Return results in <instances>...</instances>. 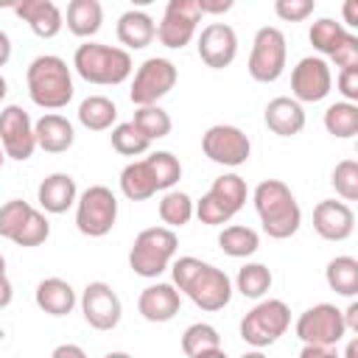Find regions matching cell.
I'll use <instances>...</instances> for the list:
<instances>
[{"mask_svg":"<svg viewBox=\"0 0 358 358\" xmlns=\"http://www.w3.org/2000/svg\"><path fill=\"white\" fill-rule=\"evenodd\" d=\"M171 274H173V288L207 313L224 310L232 299V280L227 277V271L213 263H204L193 255L173 260Z\"/></svg>","mask_w":358,"mask_h":358,"instance_id":"1","label":"cell"},{"mask_svg":"<svg viewBox=\"0 0 358 358\" xmlns=\"http://www.w3.org/2000/svg\"><path fill=\"white\" fill-rule=\"evenodd\" d=\"M257 218L263 224V232L274 241H285L296 235L302 227V210L291 193V187L280 179H263L252 193Z\"/></svg>","mask_w":358,"mask_h":358,"instance_id":"2","label":"cell"},{"mask_svg":"<svg viewBox=\"0 0 358 358\" xmlns=\"http://www.w3.org/2000/svg\"><path fill=\"white\" fill-rule=\"evenodd\" d=\"M28 95L39 109H64L73 101V73L62 56L42 53L25 70Z\"/></svg>","mask_w":358,"mask_h":358,"instance_id":"3","label":"cell"},{"mask_svg":"<svg viewBox=\"0 0 358 358\" xmlns=\"http://www.w3.org/2000/svg\"><path fill=\"white\" fill-rule=\"evenodd\" d=\"M73 67L84 81L98 84V87H117L134 70L129 50L115 48V45H103V42L78 45L73 53Z\"/></svg>","mask_w":358,"mask_h":358,"instance_id":"4","label":"cell"},{"mask_svg":"<svg viewBox=\"0 0 358 358\" xmlns=\"http://www.w3.org/2000/svg\"><path fill=\"white\" fill-rule=\"evenodd\" d=\"M176 249H179V238H176L173 229L148 227L134 238V243L129 249V266L137 277L157 280L165 268H171V263L176 257Z\"/></svg>","mask_w":358,"mask_h":358,"instance_id":"5","label":"cell"},{"mask_svg":"<svg viewBox=\"0 0 358 358\" xmlns=\"http://www.w3.org/2000/svg\"><path fill=\"white\" fill-rule=\"evenodd\" d=\"M246 196H249V187L243 182V176L238 173H221L210 190L193 201V215L207 224V227H221V224H229L235 213H241V207L246 204Z\"/></svg>","mask_w":358,"mask_h":358,"instance_id":"6","label":"cell"},{"mask_svg":"<svg viewBox=\"0 0 358 358\" xmlns=\"http://www.w3.org/2000/svg\"><path fill=\"white\" fill-rule=\"evenodd\" d=\"M291 327V308L282 299H260L238 324L241 338L255 347H271L280 336H285V330Z\"/></svg>","mask_w":358,"mask_h":358,"instance_id":"7","label":"cell"},{"mask_svg":"<svg viewBox=\"0 0 358 358\" xmlns=\"http://www.w3.org/2000/svg\"><path fill=\"white\" fill-rule=\"evenodd\" d=\"M285 59H288V45H285V34L274 25H263L257 28L255 39H252V50H249V62L246 70L255 81L260 84H271L282 76L285 70Z\"/></svg>","mask_w":358,"mask_h":358,"instance_id":"8","label":"cell"},{"mask_svg":"<svg viewBox=\"0 0 358 358\" xmlns=\"http://www.w3.org/2000/svg\"><path fill=\"white\" fill-rule=\"evenodd\" d=\"M117 221V199L106 185H90L76 201V227L87 238H103Z\"/></svg>","mask_w":358,"mask_h":358,"instance_id":"9","label":"cell"},{"mask_svg":"<svg viewBox=\"0 0 358 358\" xmlns=\"http://www.w3.org/2000/svg\"><path fill=\"white\" fill-rule=\"evenodd\" d=\"M176 78H179V70L171 59L151 56L134 70L129 98L134 106H154L159 98H165L176 87Z\"/></svg>","mask_w":358,"mask_h":358,"instance_id":"10","label":"cell"},{"mask_svg":"<svg viewBox=\"0 0 358 358\" xmlns=\"http://www.w3.org/2000/svg\"><path fill=\"white\" fill-rule=\"evenodd\" d=\"M294 330L302 344H313V347H336L347 336L341 310L330 302H319L305 313H299Z\"/></svg>","mask_w":358,"mask_h":358,"instance_id":"11","label":"cell"},{"mask_svg":"<svg viewBox=\"0 0 358 358\" xmlns=\"http://www.w3.org/2000/svg\"><path fill=\"white\" fill-rule=\"evenodd\" d=\"M201 151L210 162L224 165V168H238L249 159L252 143L249 137L229 123H215L201 134Z\"/></svg>","mask_w":358,"mask_h":358,"instance_id":"12","label":"cell"},{"mask_svg":"<svg viewBox=\"0 0 358 358\" xmlns=\"http://www.w3.org/2000/svg\"><path fill=\"white\" fill-rule=\"evenodd\" d=\"M199 22H201V11L196 0H168L165 14L157 22V39L171 50H182L196 36Z\"/></svg>","mask_w":358,"mask_h":358,"instance_id":"13","label":"cell"},{"mask_svg":"<svg viewBox=\"0 0 358 358\" xmlns=\"http://www.w3.org/2000/svg\"><path fill=\"white\" fill-rule=\"evenodd\" d=\"M0 148L8 159L25 162L36 151L34 120L20 103H8L0 109Z\"/></svg>","mask_w":358,"mask_h":358,"instance_id":"14","label":"cell"},{"mask_svg":"<svg viewBox=\"0 0 358 358\" xmlns=\"http://www.w3.org/2000/svg\"><path fill=\"white\" fill-rule=\"evenodd\" d=\"M81 313H84V322L92 327V330H115L120 324V316H123V305H120V296L115 294V288L103 280H95V282H87L84 291H81Z\"/></svg>","mask_w":358,"mask_h":358,"instance_id":"15","label":"cell"},{"mask_svg":"<svg viewBox=\"0 0 358 358\" xmlns=\"http://www.w3.org/2000/svg\"><path fill=\"white\" fill-rule=\"evenodd\" d=\"M333 90L330 64L322 56H305L291 70V92L296 103H316L324 101Z\"/></svg>","mask_w":358,"mask_h":358,"instance_id":"16","label":"cell"},{"mask_svg":"<svg viewBox=\"0 0 358 358\" xmlns=\"http://www.w3.org/2000/svg\"><path fill=\"white\" fill-rule=\"evenodd\" d=\"M196 50H199V59L207 67L224 70L238 56V34L227 22H210V25L201 28L199 42H196Z\"/></svg>","mask_w":358,"mask_h":358,"instance_id":"17","label":"cell"},{"mask_svg":"<svg viewBox=\"0 0 358 358\" xmlns=\"http://www.w3.org/2000/svg\"><path fill=\"white\" fill-rule=\"evenodd\" d=\"M313 229L324 241H347L355 229V213L347 201L324 199L313 207Z\"/></svg>","mask_w":358,"mask_h":358,"instance_id":"18","label":"cell"},{"mask_svg":"<svg viewBox=\"0 0 358 358\" xmlns=\"http://www.w3.org/2000/svg\"><path fill=\"white\" fill-rule=\"evenodd\" d=\"M182 308V294L173 288V282H151L137 296V310L145 322L162 324L171 322Z\"/></svg>","mask_w":358,"mask_h":358,"instance_id":"19","label":"cell"},{"mask_svg":"<svg viewBox=\"0 0 358 358\" xmlns=\"http://www.w3.org/2000/svg\"><path fill=\"white\" fill-rule=\"evenodd\" d=\"M14 14L28 22L39 39H53L64 25V14L53 0H20L14 3Z\"/></svg>","mask_w":358,"mask_h":358,"instance_id":"20","label":"cell"},{"mask_svg":"<svg viewBox=\"0 0 358 358\" xmlns=\"http://www.w3.org/2000/svg\"><path fill=\"white\" fill-rule=\"evenodd\" d=\"M36 201L42 207V213H50V215H62L67 213L76 201H78V187H76V179L64 171H56V173H48L39 187H36Z\"/></svg>","mask_w":358,"mask_h":358,"instance_id":"21","label":"cell"},{"mask_svg":"<svg viewBox=\"0 0 358 358\" xmlns=\"http://www.w3.org/2000/svg\"><path fill=\"white\" fill-rule=\"evenodd\" d=\"M34 137H36V148H42L48 154H64L76 143V129L64 115L45 112L34 123Z\"/></svg>","mask_w":358,"mask_h":358,"instance_id":"22","label":"cell"},{"mask_svg":"<svg viewBox=\"0 0 358 358\" xmlns=\"http://www.w3.org/2000/svg\"><path fill=\"white\" fill-rule=\"evenodd\" d=\"M263 120L266 126L280 134V137H294L305 129V109L302 103H296L294 98L288 95H277L266 103V112H263Z\"/></svg>","mask_w":358,"mask_h":358,"instance_id":"23","label":"cell"},{"mask_svg":"<svg viewBox=\"0 0 358 358\" xmlns=\"http://www.w3.org/2000/svg\"><path fill=\"white\" fill-rule=\"evenodd\" d=\"M34 302L48 316H67L76 308L78 296H76V288L67 280H62V277H45L36 285V291H34Z\"/></svg>","mask_w":358,"mask_h":358,"instance_id":"24","label":"cell"},{"mask_svg":"<svg viewBox=\"0 0 358 358\" xmlns=\"http://www.w3.org/2000/svg\"><path fill=\"white\" fill-rule=\"evenodd\" d=\"M154 36H157V22L151 14L140 8H129L117 17V39L123 50H143L154 42Z\"/></svg>","mask_w":358,"mask_h":358,"instance_id":"25","label":"cell"},{"mask_svg":"<svg viewBox=\"0 0 358 358\" xmlns=\"http://www.w3.org/2000/svg\"><path fill=\"white\" fill-rule=\"evenodd\" d=\"M67 31L81 36V39H90L101 31V22H103V6L98 0H70L67 3Z\"/></svg>","mask_w":358,"mask_h":358,"instance_id":"26","label":"cell"},{"mask_svg":"<svg viewBox=\"0 0 358 358\" xmlns=\"http://www.w3.org/2000/svg\"><path fill=\"white\" fill-rule=\"evenodd\" d=\"M117 120V106L106 95H87L78 103V123L90 131H106Z\"/></svg>","mask_w":358,"mask_h":358,"instance_id":"27","label":"cell"},{"mask_svg":"<svg viewBox=\"0 0 358 358\" xmlns=\"http://www.w3.org/2000/svg\"><path fill=\"white\" fill-rule=\"evenodd\" d=\"M324 280H327L330 291H336L338 296L352 299L358 294V260L350 257V255L333 257L324 268Z\"/></svg>","mask_w":358,"mask_h":358,"instance_id":"28","label":"cell"},{"mask_svg":"<svg viewBox=\"0 0 358 358\" xmlns=\"http://www.w3.org/2000/svg\"><path fill=\"white\" fill-rule=\"evenodd\" d=\"M120 190L129 201H145L157 193V185L145 168V159H134L120 171Z\"/></svg>","mask_w":358,"mask_h":358,"instance_id":"29","label":"cell"},{"mask_svg":"<svg viewBox=\"0 0 358 358\" xmlns=\"http://www.w3.org/2000/svg\"><path fill=\"white\" fill-rule=\"evenodd\" d=\"M218 246H221V252L229 255V257H252V255L260 249V235H257L252 227L232 224V227H224V229H221Z\"/></svg>","mask_w":358,"mask_h":358,"instance_id":"30","label":"cell"},{"mask_svg":"<svg viewBox=\"0 0 358 358\" xmlns=\"http://www.w3.org/2000/svg\"><path fill=\"white\" fill-rule=\"evenodd\" d=\"M324 129L327 134L338 137V140H350L358 134V103H347V101H336L324 109Z\"/></svg>","mask_w":358,"mask_h":358,"instance_id":"31","label":"cell"},{"mask_svg":"<svg viewBox=\"0 0 358 358\" xmlns=\"http://www.w3.org/2000/svg\"><path fill=\"white\" fill-rule=\"evenodd\" d=\"M131 123H134V129H137L148 143L168 137V134H171V126H173V123H171V115H168L159 103H154V106H137Z\"/></svg>","mask_w":358,"mask_h":358,"instance_id":"32","label":"cell"},{"mask_svg":"<svg viewBox=\"0 0 358 358\" xmlns=\"http://www.w3.org/2000/svg\"><path fill=\"white\" fill-rule=\"evenodd\" d=\"M145 168L157 185V190H173V185L182 179V162L171 151H151L145 157Z\"/></svg>","mask_w":358,"mask_h":358,"instance_id":"33","label":"cell"},{"mask_svg":"<svg viewBox=\"0 0 358 358\" xmlns=\"http://www.w3.org/2000/svg\"><path fill=\"white\" fill-rule=\"evenodd\" d=\"M157 210H159L162 224L168 229H176V227L190 224V218H193V199L185 190H165L159 204H157Z\"/></svg>","mask_w":358,"mask_h":358,"instance_id":"34","label":"cell"},{"mask_svg":"<svg viewBox=\"0 0 358 358\" xmlns=\"http://www.w3.org/2000/svg\"><path fill=\"white\" fill-rule=\"evenodd\" d=\"M271 282H274L271 268L263 266V263H246V266L238 268V277H235V288L246 299H263L268 294Z\"/></svg>","mask_w":358,"mask_h":358,"instance_id":"35","label":"cell"},{"mask_svg":"<svg viewBox=\"0 0 358 358\" xmlns=\"http://www.w3.org/2000/svg\"><path fill=\"white\" fill-rule=\"evenodd\" d=\"M347 34H350V31H347V28H344L338 20H333V17H319V20L310 25L308 39H310L313 50H319V53L330 56V53L338 48V42H341Z\"/></svg>","mask_w":358,"mask_h":358,"instance_id":"36","label":"cell"},{"mask_svg":"<svg viewBox=\"0 0 358 358\" xmlns=\"http://www.w3.org/2000/svg\"><path fill=\"white\" fill-rule=\"evenodd\" d=\"M218 347H221V336H218V330H215L213 324H207V322H196V324L185 327V333H182V352H185L187 358H193V355H199V352L218 350Z\"/></svg>","mask_w":358,"mask_h":358,"instance_id":"37","label":"cell"},{"mask_svg":"<svg viewBox=\"0 0 358 358\" xmlns=\"http://www.w3.org/2000/svg\"><path fill=\"white\" fill-rule=\"evenodd\" d=\"M109 140H112V148H115L117 154H123V157H140V154H145V151L151 148V143H148V140L134 129V123H131V120L112 126Z\"/></svg>","mask_w":358,"mask_h":358,"instance_id":"38","label":"cell"},{"mask_svg":"<svg viewBox=\"0 0 358 358\" xmlns=\"http://www.w3.org/2000/svg\"><path fill=\"white\" fill-rule=\"evenodd\" d=\"M50 238V221H48V215L42 213V210H31V215L25 218V224L20 227V232L14 235V241L11 243H17V246H25V249H31V246H39V243H45Z\"/></svg>","mask_w":358,"mask_h":358,"instance_id":"39","label":"cell"},{"mask_svg":"<svg viewBox=\"0 0 358 358\" xmlns=\"http://www.w3.org/2000/svg\"><path fill=\"white\" fill-rule=\"evenodd\" d=\"M31 204L22 199H8L6 204H0V238L14 241V235L20 232V227L25 224V218L31 215Z\"/></svg>","mask_w":358,"mask_h":358,"instance_id":"40","label":"cell"},{"mask_svg":"<svg viewBox=\"0 0 358 358\" xmlns=\"http://www.w3.org/2000/svg\"><path fill=\"white\" fill-rule=\"evenodd\" d=\"M330 185L336 187V193L344 201H355L358 199V162L355 159H341L330 173Z\"/></svg>","mask_w":358,"mask_h":358,"instance_id":"41","label":"cell"},{"mask_svg":"<svg viewBox=\"0 0 358 358\" xmlns=\"http://www.w3.org/2000/svg\"><path fill=\"white\" fill-rule=\"evenodd\" d=\"M313 0H274V14L285 22H302L313 14Z\"/></svg>","mask_w":358,"mask_h":358,"instance_id":"42","label":"cell"},{"mask_svg":"<svg viewBox=\"0 0 358 358\" xmlns=\"http://www.w3.org/2000/svg\"><path fill=\"white\" fill-rule=\"evenodd\" d=\"M330 62H333L338 70H352V67H358V36H355V34H347V36L338 42V48L330 53Z\"/></svg>","mask_w":358,"mask_h":358,"instance_id":"43","label":"cell"},{"mask_svg":"<svg viewBox=\"0 0 358 358\" xmlns=\"http://www.w3.org/2000/svg\"><path fill=\"white\" fill-rule=\"evenodd\" d=\"M336 84H338V92H341V98H344L347 103H355V101H358V67H352V70H338Z\"/></svg>","mask_w":358,"mask_h":358,"instance_id":"44","label":"cell"},{"mask_svg":"<svg viewBox=\"0 0 358 358\" xmlns=\"http://www.w3.org/2000/svg\"><path fill=\"white\" fill-rule=\"evenodd\" d=\"M199 3V11H201V17L204 14H227L235 3L232 0H196Z\"/></svg>","mask_w":358,"mask_h":358,"instance_id":"45","label":"cell"},{"mask_svg":"<svg viewBox=\"0 0 358 358\" xmlns=\"http://www.w3.org/2000/svg\"><path fill=\"white\" fill-rule=\"evenodd\" d=\"M299 358H338L336 347H313V344H302Z\"/></svg>","mask_w":358,"mask_h":358,"instance_id":"46","label":"cell"},{"mask_svg":"<svg viewBox=\"0 0 358 358\" xmlns=\"http://www.w3.org/2000/svg\"><path fill=\"white\" fill-rule=\"evenodd\" d=\"M341 319H344L347 333H358V302H355V299L341 310Z\"/></svg>","mask_w":358,"mask_h":358,"instance_id":"47","label":"cell"},{"mask_svg":"<svg viewBox=\"0 0 358 358\" xmlns=\"http://www.w3.org/2000/svg\"><path fill=\"white\" fill-rule=\"evenodd\" d=\"M50 358H87V352L78 344H59V347H53Z\"/></svg>","mask_w":358,"mask_h":358,"instance_id":"48","label":"cell"},{"mask_svg":"<svg viewBox=\"0 0 358 358\" xmlns=\"http://www.w3.org/2000/svg\"><path fill=\"white\" fill-rule=\"evenodd\" d=\"M11 299H14V285H11V280L6 274H0V310L8 308Z\"/></svg>","mask_w":358,"mask_h":358,"instance_id":"49","label":"cell"},{"mask_svg":"<svg viewBox=\"0 0 358 358\" xmlns=\"http://www.w3.org/2000/svg\"><path fill=\"white\" fill-rule=\"evenodd\" d=\"M11 59V36L0 28V67H6Z\"/></svg>","mask_w":358,"mask_h":358,"instance_id":"50","label":"cell"},{"mask_svg":"<svg viewBox=\"0 0 358 358\" xmlns=\"http://www.w3.org/2000/svg\"><path fill=\"white\" fill-rule=\"evenodd\" d=\"M344 22L352 25V28L358 25V3H355V0H347V3H344ZM344 22H341V25H344Z\"/></svg>","mask_w":358,"mask_h":358,"instance_id":"51","label":"cell"},{"mask_svg":"<svg viewBox=\"0 0 358 358\" xmlns=\"http://www.w3.org/2000/svg\"><path fill=\"white\" fill-rule=\"evenodd\" d=\"M193 358H227V352L218 347V350H210V352H199V355H193Z\"/></svg>","mask_w":358,"mask_h":358,"instance_id":"52","label":"cell"},{"mask_svg":"<svg viewBox=\"0 0 358 358\" xmlns=\"http://www.w3.org/2000/svg\"><path fill=\"white\" fill-rule=\"evenodd\" d=\"M344 358H358V338H352V341L347 344V352H344Z\"/></svg>","mask_w":358,"mask_h":358,"instance_id":"53","label":"cell"},{"mask_svg":"<svg viewBox=\"0 0 358 358\" xmlns=\"http://www.w3.org/2000/svg\"><path fill=\"white\" fill-rule=\"evenodd\" d=\"M103 358H131L129 352H123V350H112V352H106Z\"/></svg>","mask_w":358,"mask_h":358,"instance_id":"54","label":"cell"},{"mask_svg":"<svg viewBox=\"0 0 358 358\" xmlns=\"http://www.w3.org/2000/svg\"><path fill=\"white\" fill-rule=\"evenodd\" d=\"M241 358H268V355H263L260 350H249V352H243Z\"/></svg>","mask_w":358,"mask_h":358,"instance_id":"55","label":"cell"},{"mask_svg":"<svg viewBox=\"0 0 358 358\" xmlns=\"http://www.w3.org/2000/svg\"><path fill=\"white\" fill-rule=\"evenodd\" d=\"M6 92H8V81L0 76V103H3V98H6Z\"/></svg>","mask_w":358,"mask_h":358,"instance_id":"56","label":"cell"},{"mask_svg":"<svg viewBox=\"0 0 358 358\" xmlns=\"http://www.w3.org/2000/svg\"><path fill=\"white\" fill-rule=\"evenodd\" d=\"M0 274H6V257L0 255Z\"/></svg>","mask_w":358,"mask_h":358,"instance_id":"57","label":"cell"},{"mask_svg":"<svg viewBox=\"0 0 358 358\" xmlns=\"http://www.w3.org/2000/svg\"><path fill=\"white\" fill-rule=\"evenodd\" d=\"M3 162H6V154H3V148H0V171H3Z\"/></svg>","mask_w":358,"mask_h":358,"instance_id":"58","label":"cell"}]
</instances>
